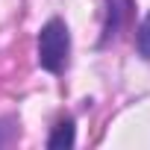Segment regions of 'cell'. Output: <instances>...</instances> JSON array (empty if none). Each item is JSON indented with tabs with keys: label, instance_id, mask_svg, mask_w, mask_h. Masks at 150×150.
Returning <instances> with one entry per match:
<instances>
[{
	"label": "cell",
	"instance_id": "6da1fadb",
	"mask_svg": "<svg viewBox=\"0 0 150 150\" xmlns=\"http://www.w3.org/2000/svg\"><path fill=\"white\" fill-rule=\"evenodd\" d=\"M68 53H71L68 27L59 18L47 21L38 33V65L50 74H62L65 65H68Z\"/></svg>",
	"mask_w": 150,
	"mask_h": 150
},
{
	"label": "cell",
	"instance_id": "3957f363",
	"mask_svg": "<svg viewBox=\"0 0 150 150\" xmlns=\"http://www.w3.org/2000/svg\"><path fill=\"white\" fill-rule=\"evenodd\" d=\"M135 47H138V53L144 56V59H150V15L141 21V27H138V41H135Z\"/></svg>",
	"mask_w": 150,
	"mask_h": 150
},
{
	"label": "cell",
	"instance_id": "7a4b0ae2",
	"mask_svg": "<svg viewBox=\"0 0 150 150\" xmlns=\"http://www.w3.org/2000/svg\"><path fill=\"white\" fill-rule=\"evenodd\" d=\"M47 147H50V150H59V147H74V124H71V121H62V124L53 129V135L47 138Z\"/></svg>",
	"mask_w": 150,
	"mask_h": 150
}]
</instances>
